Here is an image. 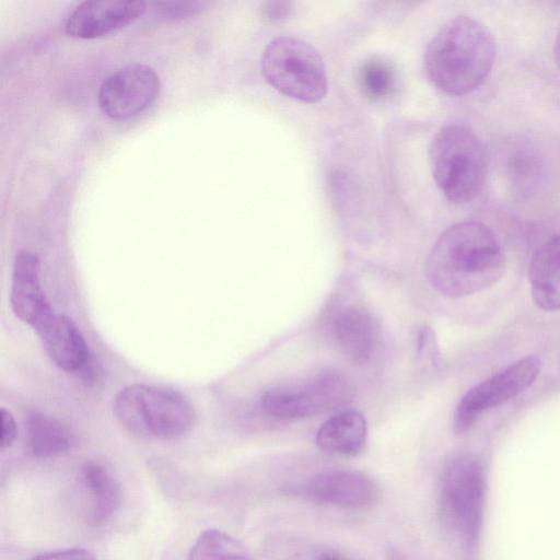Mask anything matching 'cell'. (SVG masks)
Here are the masks:
<instances>
[{
    "label": "cell",
    "instance_id": "11",
    "mask_svg": "<svg viewBox=\"0 0 560 560\" xmlns=\"http://www.w3.org/2000/svg\"><path fill=\"white\" fill-rule=\"evenodd\" d=\"M10 303L15 316L34 329L55 312L42 289L39 259L28 249L14 256Z\"/></svg>",
    "mask_w": 560,
    "mask_h": 560
},
{
    "label": "cell",
    "instance_id": "26",
    "mask_svg": "<svg viewBox=\"0 0 560 560\" xmlns=\"http://www.w3.org/2000/svg\"><path fill=\"white\" fill-rule=\"evenodd\" d=\"M315 560H346V559L334 551H324V552H320L316 557Z\"/></svg>",
    "mask_w": 560,
    "mask_h": 560
},
{
    "label": "cell",
    "instance_id": "27",
    "mask_svg": "<svg viewBox=\"0 0 560 560\" xmlns=\"http://www.w3.org/2000/svg\"><path fill=\"white\" fill-rule=\"evenodd\" d=\"M553 55L556 63L560 70V27L556 35L555 46H553Z\"/></svg>",
    "mask_w": 560,
    "mask_h": 560
},
{
    "label": "cell",
    "instance_id": "7",
    "mask_svg": "<svg viewBox=\"0 0 560 560\" xmlns=\"http://www.w3.org/2000/svg\"><path fill=\"white\" fill-rule=\"evenodd\" d=\"M351 397L352 387L343 376L325 373L302 384L270 388L261 395L259 405L268 417L301 419L336 409Z\"/></svg>",
    "mask_w": 560,
    "mask_h": 560
},
{
    "label": "cell",
    "instance_id": "10",
    "mask_svg": "<svg viewBox=\"0 0 560 560\" xmlns=\"http://www.w3.org/2000/svg\"><path fill=\"white\" fill-rule=\"evenodd\" d=\"M147 10L143 1L89 0L77 5L65 22L69 36L98 38L133 23Z\"/></svg>",
    "mask_w": 560,
    "mask_h": 560
},
{
    "label": "cell",
    "instance_id": "21",
    "mask_svg": "<svg viewBox=\"0 0 560 560\" xmlns=\"http://www.w3.org/2000/svg\"><path fill=\"white\" fill-rule=\"evenodd\" d=\"M358 82L362 94L371 102L386 101L396 89V73L390 63L372 57L361 63Z\"/></svg>",
    "mask_w": 560,
    "mask_h": 560
},
{
    "label": "cell",
    "instance_id": "8",
    "mask_svg": "<svg viewBox=\"0 0 560 560\" xmlns=\"http://www.w3.org/2000/svg\"><path fill=\"white\" fill-rule=\"evenodd\" d=\"M540 369V360L527 355L471 387L454 411V431H468L482 412L525 392L536 381Z\"/></svg>",
    "mask_w": 560,
    "mask_h": 560
},
{
    "label": "cell",
    "instance_id": "17",
    "mask_svg": "<svg viewBox=\"0 0 560 560\" xmlns=\"http://www.w3.org/2000/svg\"><path fill=\"white\" fill-rule=\"evenodd\" d=\"M363 415L354 409L342 411L324 422L316 433L319 450L331 455L357 456L366 443Z\"/></svg>",
    "mask_w": 560,
    "mask_h": 560
},
{
    "label": "cell",
    "instance_id": "18",
    "mask_svg": "<svg viewBox=\"0 0 560 560\" xmlns=\"http://www.w3.org/2000/svg\"><path fill=\"white\" fill-rule=\"evenodd\" d=\"M80 480L88 500V523L92 526L106 524L120 505L117 481L106 468L95 462L82 465Z\"/></svg>",
    "mask_w": 560,
    "mask_h": 560
},
{
    "label": "cell",
    "instance_id": "25",
    "mask_svg": "<svg viewBox=\"0 0 560 560\" xmlns=\"http://www.w3.org/2000/svg\"><path fill=\"white\" fill-rule=\"evenodd\" d=\"M1 448L10 447L16 438V422L13 415L1 408Z\"/></svg>",
    "mask_w": 560,
    "mask_h": 560
},
{
    "label": "cell",
    "instance_id": "6",
    "mask_svg": "<svg viewBox=\"0 0 560 560\" xmlns=\"http://www.w3.org/2000/svg\"><path fill=\"white\" fill-rule=\"evenodd\" d=\"M485 493L486 479L479 459L467 453L454 456L442 476V511L451 529L468 544L480 532Z\"/></svg>",
    "mask_w": 560,
    "mask_h": 560
},
{
    "label": "cell",
    "instance_id": "2",
    "mask_svg": "<svg viewBox=\"0 0 560 560\" xmlns=\"http://www.w3.org/2000/svg\"><path fill=\"white\" fill-rule=\"evenodd\" d=\"M495 56L497 43L490 30L474 18L457 15L446 21L433 36L423 63L435 88L460 96L483 83Z\"/></svg>",
    "mask_w": 560,
    "mask_h": 560
},
{
    "label": "cell",
    "instance_id": "1",
    "mask_svg": "<svg viewBox=\"0 0 560 560\" xmlns=\"http://www.w3.org/2000/svg\"><path fill=\"white\" fill-rule=\"evenodd\" d=\"M505 256L492 230L479 221H462L436 240L425 264L430 284L441 294L458 299L498 282Z\"/></svg>",
    "mask_w": 560,
    "mask_h": 560
},
{
    "label": "cell",
    "instance_id": "12",
    "mask_svg": "<svg viewBox=\"0 0 560 560\" xmlns=\"http://www.w3.org/2000/svg\"><path fill=\"white\" fill-rule=\"evenodd\" d=\"M304 493L320 503L353 509L372 504L377 498V487L361 471L329 469L314 475Z\"/></svg>",
    "mask_w": 560,
    "mask_h": 560
},
{
    "label": "cell",
    "instance_id": "16",
    "mask_svg": "<svg viewBox=\"0 0 560 560\" xmlns=\"http://www.w3.org/2000/svg\"><path fill=\"white\" fill-rule=\"evenodd\" d=\"M528 281L537 307L546 312L560 310V235L550 237L535 250Z\"/></svg>",
    "mask_w": 560,
    "mask_h": 560
},
{
    "label": "cell",
    "instance_id": "5",
    "mask_svg": "<svg viewBox=\"0 0 560 560\" xmlns=\"http://www.w3.org/2000/svg\"><path fill=\"white\" fill-rule=\"evenodd\" d=\"M265 80L277 91L304 103H316L328 81L320 54L308 43L290 36L273 38L260 58Z\"/></svg>",
    "mask_w": 560,
    "mask_h": 560
},
{
    "label": "cell",
    "instance_id": "3",
    "mask_svg": "<svg viewBox=\"0 0 560 560\" xmlns=\"http://www.w3.org/2000/svg\"><path fill=\"white\" fill-rule=\"evenodd\" d=\"M428 156L433 179L448 201L467 203L480 192L487 153L472 129L460 124L444 126L432 138Z\"/></svg>",
    "mask_w": 560,
    "mask_h": 560
},
{
    "label": "cell",
    "instance_id": "13",
    "mask_svg": "<svg viewBox=\"0 0 560 560\" xmlns=\"http://www.w3.org/2000/svg\"><path fill=\"white\" fill-rule=\"evenodd\" d=\"M501 167L510 189L520 198L535 196L546 183L544 156L537 145L526 138L505 142L501 150Z\"/></svg>",
    "mask_w": 560,
    "mask_h": 560
},
{
    "label": "cell",
    "instance_id": "14",
    "mask_svg": "<svg viewBox=\"0 0 560 560\" xmlns=\"http://www.w3.org/2000/svg\"><path fill=\"white\" fill-rule=\"evenodd\" d=\"M51 361L67 372L81 370L88 359V345L77 325L54 312L35 329Z\"/></svg>",
    "mask_w": 560,
    "mask_h": 560
},
{
    "label": "cell",
    "instance_id": "4",
    "mask_svg": "<svg viewBox=\"0 0 560 560\" xmlns=\"http://www.w3.org/2000/svg\"><path fill=\"white\" fill-rule=\"evenodd\" d=\"M114 412L129 431L159 439H176L197 421L191 404L180 394L145 384L122 388L114 399Z\"/></svg>",
    "mask_w": 560,
    "mask_h": 560
},
{
    "label": "cell",
    "instance_id": "20",
    "mask_svg": "<svg viewBox=\"0 0 560 560\" xmlns=\"http://www.w3.org/2000/svg\"><path fill=\"white\" fill-rule=\"evenodd\" d=\"M188 560H254L234 537L219 529L201 533L189 549Z\"/></svg>",
    "mask_w": 560,
    "mask_h": 560
},
{
    "label": "cell",
    "instance_id": "19",
    "mask_svg": "<svg viewBox=\"0 0 560 560\" xmlns=\"http://www.w3.org/2000/svg\"><path fill=\"white\" fill-rule=\"evenodd\" d=\"M26 442L34 456L54 457L67 453L74 438L59 421L35 411L26 420Z\"/></svg>",
    "mask_w": 560,
    "mask_h": 560
},
{
    "label": "cell",
    "instance_id": "15",
    "mask_svg": "<svg viewBox=\"0 0 560 560\" xmlns=\"http://www.w3.org/2000/svg\"><path fill=\"white\" fill-rule=\"evenodd\" d=\"M334 335L342 352L354 363H366L376 347L378 326L362 306L349 305L334 318Z\"/></svg>",
    "mask_w": 560,
    "mask_h": 560
},
{
    "label": "cell",
    "instance_id": "9",
    "mask_svg": "<svg viewBox=\"0 0 560 560\" xmlns=\"http://www.w3.org/2000/svg\"><path fill=\"white\" fill-rule=\"evenodd\" d=\"M160 90V78L151 67L131 63L117 69L102 81L97 103L106 116L124 120L148 108L159 96Z\"/></svg>",
    "mask_w": 560,
    "mask_h": 560
},
{
    "label": "cell",
    "instance_id": "23",
    "mask_svg": "<svg viewBox=\"0 0 560 560\" xmlns=\"http://www.w3.org/2000/svg\"><path fill=\"white\" fill-rule=\"evenodd\" d=\"M155 5L159 8L163 18L176 19L177 16H186L192 14L199 9L198 2H158Z\"/></svg>",
    "mask_w": 560,
    "mask_h": 560
},
{
    "label": "cell",
    "instance_id": "22",
    "mask_svg": "<svg viewBox=\"0 0 560 560\" xmlns=\"http://www.w3.org/2000/svg\"><path fill=\"white\" fill-rule=\"evenodd\" d=\"M30 560H95V556L84 548H66L42 552Z\"/></svg>",
    "mask_w": 560,
    "mask_h": 560
},
{
    "label": "cell",
    "instance_id": "24",
    "mask_svg": "<svg viewBox=\"0 0 560 560\" xmlns=\"http://www.w3.org/2000/svg\"><path fill=\"white\" fill-rule=\"evenodd\" d=\"M292 12V3L289 1H268L261 7V15L268 22L285 20Z\"/></svg>",
    "mask_w": 560,
    "mask_h": 560
}]
</instances>
